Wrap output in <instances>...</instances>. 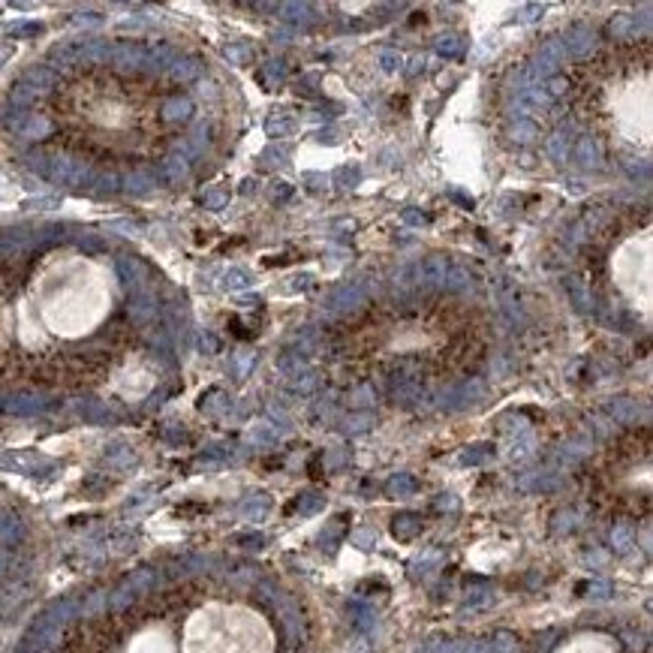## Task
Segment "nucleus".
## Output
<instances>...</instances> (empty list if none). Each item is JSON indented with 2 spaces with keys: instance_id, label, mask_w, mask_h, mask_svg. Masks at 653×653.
<instances>
[{
  "instance_id": "nucleus-6",
  "label": "nucleus",
  "mask_w": 653,
  "mask_h": 653,
  "mask_svg": "<svg viewBox=\"0 0 653 653\" xmlns=\"http://www.w3.org/2000/svg\"><path fill=\"white\" fill-rule=\"evenodd\" d=\"M593 491L614 512H647L650 503V430L636 428L608 446L593 467Z\"/></svg>"
},
{
  "instance_id": "nucleus-3",
  "label": "nucleus",
  "mask_w": 653,
  "mask_h": 653,
  "mask_svg": "<svg viewBox=\"0 0 653 653\" xmlns=\"http://www.w3.org/2000/svg\"><path fill=\"white\" fill-rule=\"evenodd\" d=\"M178 88L145 73L84 66L49 97L52 142L103 169H136L169 151L178 133Z\"/></svg>"
},
{
  "instance_id": "nucleus-4",
  "label": "nucleus",
  "mask_w": 653,
  "mask_h": 653,
  "mask_svg": "<svg viewBox=\"0 0 653 653\" xmlns=\"http://www.w3.org/2000/svg\"><path fill=\"white\" fill-rule=\"evenodd\" d=\"M331 350L352 370L398 373L416 382H449L482 368L491 322L479 307L425 295L416 301L370 304L334 331Z\"/></svg>"
},
{
  "instance_id": "nucleus-1",
  "label": "nucleus",
  "mask_w": 653,
  "mask_h": 653,
  "mask_svg": "<svg viewBox=\"0 0 653 653\" xmlns=\"http://www.w3.org/2000/svg\"><path fill=\"white\" fill-rule=\"evenodd\" d=\"M139 340L112 259L79 247L0 259V389L91 391Z\"/></svg>"
},
{
  "instance_id": "nucleus-2",
  "label": "nucleus",
  "mask_w": 653,
  "mask_h": 653,
  "mask_svg": "<svg viewBox=\"0 0 653 653\" xmlns=\"http://www.w3.org/2000/svg\"><path fill=\"white\" fill-rule=\"evenodd\" d=\"M61 653H286V629L271 602L196 578L75 623Z\"/></svg>"
},
{
  "instance_id": "nucleus-5",
  "label": "nucleus",
  "mask_w": 653,
  "mask_h": 653,
  "mask_svg": "<svg viewBox=\"0 0 653 653\" xmlns=\"http://www.w3.org/2000/svg\"><path fill=\"white\" fill-rule=\"evenodd\" d=\"M650 43H620L608 45L572 66V97L575 112L584 127L596 133V139L623 151L629 145L620 109L638 133L650 136ZM632 151V145H629ZM636 153V151H632Z\"/></svg>"
},
{
  "instance_id": "nucleus-7",
  "label": "nucleus",
  "mask_w": 653,
  "mask_h": 653,
  "mask_svg": "<svg viewBox=\"0 0 653 653\" xmlns=\"http://www.w3.org/2000/svg\"><path fill=\"white\" fill-rule=\"evenodd\" d=\"M557 653H620L617 647H614V641L611 638H602V636H584V638H578L575 645H569V647H560Z\"/></svg>"
}]
</instances>
